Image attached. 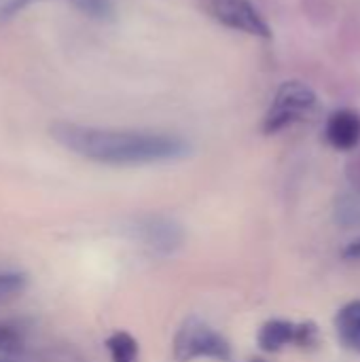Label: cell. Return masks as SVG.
<instances>
[{"label": "cell", "instance_id": "9c48e42d", "mask_svg": "<svg viewBox=\"0 0 360 362\" xmlns=\"http://www.w3.org/2000/svg\"><path fill=\"white\" fill-rule=\"evenodd\" d=\"M337 331L342 341L360 352V301L348 303L337 316Z\"/></svg>", "mask_w": 360, "mask_h": 362}, {"label": "cell", "instance_id": "6da1fadb", "mask_svg": "<svg viewBox=\"0 0 360 362\" xmlns=\"http://www.w3.org/2000/svg\"><path fill=\"white\" fill-rule=\"evenodd\" d=\"M49 134L72 155L115 168L172 163L187 159L193 151L185 136L155 129H112L55 121Z\"/></svg>", "mask_w": 360, "mask_h": 362}, {"label": "cell", "instance_id": "ba28073f", "mask_svg": "<svg viewBox=\"0 0 360 362\" xmlns=\"http://www.w3.org/2000/svg\"><path fill=\"white\" fill-rule=\"evenodd\" d=\"M104 346L110 362H140V346L125 331H115L108 335Z\"/></svg>", "mask_w": 360, "mask_h": 362}, {"label": "cell", "instance_id": "30bf717a", "mask_svg": "<svg viewBox=\"0 0 360 362\" xmlns=\"http://www.w3.org/2000/svg\"><path fill=\"white\" fill-rule=\"evenodd\" d=\"M28 288V276L23 272H0V305L17 299Z\"/></svg>", "mask_w": 360, "mask_h": 362}, {"label": "cell", "instance_id": "8992f818", "mask_svg": "<svg viewBox=\"0 0 360 362\" xmlns=\"http://www.w3.org/2000/svg\"><path fill=\"white\" fill-rule=\"evenodd\" d=\"M327 140L339 151H352L360 142V115L352 108H339L327 119Z\"/></svg>", "mask_w": 360, "mask_h": 362}, {"label": "cell", "instance_id": "52a82bcc", "mask_svg": "<svg viewBox=\"0 0 360 362\" xmlns=\"http://www.w3.org/2000/svg\"><path fill=\"white\" fill-rule=\"evenodd\" d=\"M303 333L306 329H297L295 325L286 320H269L259 331V346L265 352H278L291 341H301Z\"/></svg>", "mask_w": 360, "mask_h": 362}, {"label": "cell", "instance_id": "7a4b0ae2", "mask_svg": "<svg viewBox=\"0 0 360 362\" xmlns=\"http://www.w3.org/2000/svg\"><path fill=\"white\" fill-rule=\"evenodd\" d=\"M320 102L316 91L303 81H286L278 87L261 123L263 134L274 136L297 123L308 121L318 110Z\"/></svg>", "mask_w": 360, "mask_h": 362}, {"label": "cell", "instance_id": "3957f363", "mask_svg": "<svg viewBox=\"0 0 360 362\" xmlns=\"http://www.w3.org/2000/svg\"><path fill=\"white\" fill-rule=\"evenodd\" d=\"M172 356L176 362H193L197 358L231 361L229 341L199 318H187L174 335Z\"/></svg>", "mask_w": 360, "mask_h": 362}, {"label": "cell", "instance_id": "9a60e30c", "mask_svg": "<svg viewBox=\"0 0 360 362\" xmlns=\"http://www.w3.org/2000/svg\"><path fill=\"white\" fill-rule=\"evenodd\" d=\"M8 2H11V0H0V8H2V6H6Z\"/></svg>", "mask_w": 360, "mask_h": 362}, {"label": "cell", "instance_id": "e0dca14e", "mask_svg": "<svg viewBox=\"0 0 360 362\" xmlns=\"http://www.w3.org/2000/svg\"><path fill=\"white\" fill-rule=\"evenodd\" d=\"M0 362H4V361H0Z\"/></svg>", "mask_w": 360, "mask_h": 362}, {"label": "cell", "instance_id": "5b68a950", "mask_svg": "<svg viewBox=\"0 0 360 362\" xmlns=\"http://www.w3.org/2000/svg\"><path fill=\"white\" fill-rule=\"evenodd\" d=\"M202 8L223 28L257 38H272V25L252 0H202Z\"/></svg>", "mask_w": 360, "mask_h": 362}, {"label": "cell", "instance_id": "5bb4252c", "mask_svg": "<svg viewBox=\"0 0 360 362\" xmlns=\"http://www.w3.org/2000/svg\"><path fill=\"white\" fill-rule=\"evenodd\" d=\"M348 259H360V238L359 240H354L352 244H348V248H346V252H344Z\"/></svg>", "mask_w": 360, "mask_h": 362}, {"label": "cell", "instance_id": "4fadbf2b", "mask_svg": "<svg viewBox=\"0 0 360 362\" xmlns=\"http://www.w3.org/2000/svg\"><path fill=\"white\" fill-rule=\"evenodd\" d=\"M36 2H45V0H11L6 6L0 8V15H2V17H13V15H17L19 11L28 8V6H32V4H36Z\"/></svg>", "mask_w": 360, "mask_h": 362}, {"label": "cell", "instance_id": "277c9868", "mask_svg": "<svg viewBox=\"0 0 360 362\" xmlns=\"http://www.w3.org/2000/svg\"><path fill=\"white\" fill-rule=\"evenodd\" d=\"M127 235L157 257L176 255L185 244V227L168 214H142L127 225Z\"/></svg>", "mask_w": 360, "mask_h": 362}, {"label": "cell", "instance_id": "2e32d148", "mask_svg": "<svg viewBox=\"0 0 360 362\" xmlns=\"http://www.w3.org/2000/svg\"><path fill=\"white\" fill-rule=\"evenodd\" d=\"M252 362H263V361H252Z\"/></svg>", "mask_w": 360, "mask_h": 362}, {"label": "cell", "instance_id": "7c38bea8", "mask_svg": "<svg viewBox=\"0 0 360 362\" xmlns=\"http://www.w3.org/2000/svg\"><path fill=\"white\" fill-rule=\"evenodd\" d=\"M74 6L93 19H110L115 15V2L112 0H72Z\"/></svg>", "mask_w": 360, "mask_h": 362}, {"label": "cell", "instance_id": "8fae6325", "mask_svg": "<svg viewBox=\"0 0 360 362\" xmlns=\"http://www.w3.org/2000/svg\"><path fill=\"white\" fill-rule=\"evenodd\" d=\"M25 346L21 327L13 322H0V354H19Z\"/></svg>", "mask_w": 360, "mask_h": 362}]
</instances>
